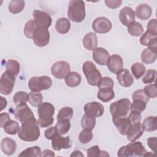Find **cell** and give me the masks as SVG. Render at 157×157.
I'll use <instances>...</instances> for the list:
<instances>
[{
    "label": "cell",
    "mask_w": 157,
    "mask_h": 157,
    "mask_svg": "<svg viewBox=\"0 0 157 157\" xmlns=\"http://www.w3.org/2000/svg\"><path fill=\"white\" fill-rule=\"evenodd\" d=\"M85 6L83 1H70L68 4L67 17L72 21L80 23L85 18Z\"/></svg>",
    "instance_id": "3957f363"
},
{
    "label": "cell",
    "mask_w": 157,
    "mask_h": 157,
    "mask_svg": "<svg viewBox=\"0 0 157 157\" xmlns=\"http://www.w3.org/2000/svg\"><path fill=\"white\" fill-rule=\"evenodd\" d=\"M144 91L149 98H155L157 96L156 84H149L145 86Z\"/></svg>",
    "instance_id": "681fc988"
},
{
    "label": "cell",
    "mask_w": 157,
    "mask_h": 157,
    "mask_svg": "<svg viewBox=\"0 0 157 157\" xmlns=\"http://www.w3.org/2000/svg\"><path fill=\"white\" fill-rule=\"evenodd\" d=\"M82 69L88 83L91 86H98L102 75L95 64L91 61H86L83 64Z\"/></svg>",
    "instance_id": "8992f818"
},
{
    "label": "cell",
    "mask_w": 157,
    "mask_h": 157,
    "mask_svg": "<svg viewBox=\"0 0 157 157\" xmlns=\"http://www.w3.org/2000/svg\"><path fill=\"white\" fill-rule=\"evenodd\" d=\"M28 99L29 94L27 93L25 91H18L14 94L13 101L17 105L21 104L26 103V102L28 101Z\"/></svg>",
    "instance_id": "b9f144b4"
},
{
    "label": "cell",
    "mask_w": 157,
    "mask_h": 157,
    "mask_svg": "<svg viewBox=\"0 0 157 157\" xmlns=\"http://www.w3.org/2000/svg\"><path fill=\"white\" fill-rule=\"evenodd\" d=\"M122 3L121 0H106L105 4L106 6L110 9H116L119 7Z\"/></svg>",
    "instance_id": "f5cc1de1"
},
{
    "label": "cell",
    "mask_w": 157,
    "mask_h": 157,
    "mask_svg": "<svg viewBox=\"0 0 157 157\" xmlns=\"http://www.w3.org/2000/svg\"><path fill=\"white\" fill-rule=\"evenodd\" d=\"M20 68V64L17 61L13 59H9L7 61L6 63V72L16 77L19 74Z\"/></svg>",
    "instance_id": "f546056e"
},
{
    "label": "cell",
    "mask_w": 157,
    "mask_h": 157,
    "mask_svg": "<svg viewBox=\"0 0 157 157\" xmlns=\"http://www.w3.org/2000/svg\"><path fill=\"white\" fill-rule=\"evenodd\" d=\"M15 82V77L4 72L1 77L0 93L4 95L10 94L13 88Z\"/></svg>",
    "instance_id": "9c48e42d"
},
{
    "label": "cell",
    "mask_w": 157,
    "mask_h": 157,
    "mask_svg": "<svg viewBox=\"0 0 157 157\" xmlns=\"http://www.w3.org/2000/svg\"><path fill=\"white\" fill-rule=\"evenodd\" d=\"M81 75L76 72H71L65 77V83L69 87L78 86L81 83Z\"/></svg>",
    "instance_id": "d4e9b609"
},
{
    "label": "cell",
    "mask_w": 157,
    "mask_h": 157,
    "mask_svg": "<svg viewBox=\"0 0 157 157\" xmlns=\"http://www.w3.org/2000/svg\"><path fill=\"white\" fill-rule=\"evenodd\" d=\"M119 19L123 25L128 26L135 21V12L131 7H124L120 11Z\"/></svg>",
    "instance_id": "e0dca14e"
},
{
    "label": "cell",
    "mask_w": 157,
    "mask_h": 157,
    "mask_svg": "<svg viewBox=\"0 0 157 157\" xmlns=\"http://www.w3.org/2000/svg\"><path fill=\"white\" fill-rule=\"evenodd\" d=\"M15 118L21 123H24L28 119L34 117L33 112L29 108L26 103L17 105L13 112Z\"/></svg>",
    "instance_id": "8fae6325"
},
{
    "label": "cell",
    "mask_w": 157,
    "mask_h": 157,
    "mask_svg": "<svg viewBox=\"0 0 157 157\" xmlns=\"http://www.w3.org/2000/svg\"><path fill=\"white\" fill-rule=\"evenodd\" d=\"M50 33L47 28L37 26L34 31L33 40L34 44L39 47L46 46L50 42Z\"/></svg>",
    "instance_id": "ba28073f"
},
{
    "label": "cell",
    "mask_w": 157,
    "mask_h": 157,
    "mask_svg": "<svg viewBox=\"0 0 157 157\" xmlns=\"http://www.w3.org/2000/svg\"><path fill=\"white\" fill-rule=\"evenodd\" d=\"M55 127L56 128L57 132L59 135H64L69 131L71 128L70 120H63L57 121V123L56 124Z\"/></svg>",
    "instance_id": "d6a6232c"
},
{
    "label": "cell",
    "mask_w": 157,
    "mask_h": 157,
    "mask_svg": "<svg viewBox=\"0 0 157 157\" xmlns=\"http://www.w3.org/2000/svg\"><path fill=\"white\" fill-rule=\"evenodd\" d=\"M157 34H155L148 30L146 31V32L142 35V36L140 38V43L145 46H148L150 42L154 38L156 37Z\"/></svg>",
    "instance_id": "f6af8a7d"
},
{
    "label": "cell",
    "mask_w": 157,
    "mask_h": 157,
    "mask_svg": "<svg viewBox=\"0 0 157 157\" xmlns=\"http://www.w3.org/2000/svg\"><path fill=\"white\" fill-rule=\"evenodd\" d=\"M82 44L86 49L88 50H94L98 45L96 34L92 32L87 33L83 39Z\"/></svg>",
    "instance_id": "603a6c76"
},
{
    "label": "cell",
    "mask_w": 157,
    "mask_h": 157,
    "mask_svg": "<svg viewBox=\"0 0 157 157\" xmlns=\"http://www.w3.org/2000/svg\"><path fill=\"white\" fill-rule=\"evenodd\" d=\"M70 156H71V157H72V156H77V157H78V156H82V157L84 156L83 155L82 153V152H81L80 151H78V150H75V151H74Z\"/></svg>",
    "instance_id": "94428289"
},
{
    "label": "cell",
    "mask_w": 157,
    "mask_h": 157,
    "mask_svg": "<svg viewBox=\"0 0 157 157\" xmlns=\"http://www.w3.org/2000/svg\"><path fill=\"white\" fill-rule=\"evenodd\" d=\"M55 153L50 150H45L42 152L41 156H55Z\"/></svg>",
    "instance_id": "680465c9"
},
{
    "label": "cell",
    "mask_w": 157,
    "mask_h": 157,
    "mask_svg": "<svg viewBox=\"0 0 157 157\" xmlns=\"http://www.w3.org/2000/svg\"><path fill=\"white\" fill-rule=\"evenodd\" d=\"M1 99V110H2L7 105V101L6 99H4L3 97H0Z\"/></svg>",
    "instance_id": "91938a15"
},
{
    "label": "cell",
    "mask_w": 157,
    "mask_h": 157,
    "mask_svg": "<svg viewBox=\"0 0 157 157\" xmlns=\"http://www.w3.org/2000/svg\"><path fill=\"white\" fill-rule=\"evenodd\" d=\"M37 26L34 20L28 21L24 27V34L25 36L29 39H33L34 31Z\"/></svg>",
    "instance_id": "74e56055"
},
{
    "label": "cell",
    "mask_w": 157,
    "mask_h": 157,
    "mask_svg": "<svg viewBox=\"0 0 157 157\" xmlns=\"http://www.w3.org/2000/svg\"><path fill=\"white\" fill-rule=\"evenodd\" d=\"M84 111L85 114L96 118L101 117L103 115L104 108L101 103L93 101L86 103L84 105Z\"/></svg>",
    "instance_id": "5bb4252c"
},
{
    "label": "cell",
    "mask_w": 157,
    "mask_h": 157,
    "mask_svg": "<svg viewBox=\"0 0 157 157\" xmlns=\"http://www.w3.org/2000/svg\"><path fill=\"white\" fill-rule=\"evenodd\" d=\"M57 134L58 133L57 132L55 126H52L47 128L44 132L45 137H46V139L49 140H52Z\"/></svg>",
    "instance_id": "816d5d0a"
},
{
    "label": "cell",
    "mask_w": 157,
    "mask_h": 157,
    "mask_svg": "<svg viewBox=\"0 0 157 157\" xmlns=\"http://www.w3.org/2000/svg\"><path fill=\"white\" fill-rule=\"evenodd\" d=\"M1 148L4 154L12 155L17 149V144L12 139L6 137L1 140Z\"/></svg>",
    "instance_id": "44dd1931"
},
{
    "label": "cell",
    "mask_w": 157,
    "mask_h": 157,
    "mask_svg": "<svg viewBox=\"0 0 157 157\" xmlns=\"http://www.w3.org/2000/svg\"><path fill=\"white\" fill-rule=\"evenodd\" d=\"M147 152L140 142H131L127 145L121 147L118 151L117 155L120 157L144 156Z\"/></svg>",
    "instance_id": "5b68a950"
},
{
    "label": "cell",
    "mask_w": 157,
    "mask_h": 157,
    "mask_svg": "<svg viewBox=\"0 0 157 157\" xmlns=\"http://www.w3.org/2000/svg\"><path fill=\"white\" fill-rule=\"evenodd\" d=\"M73 115V109L70 107H64L61 108L58 115H57V121L68 120H71Z\"/></svg>",
    "instance_id": "d590c367"
},
{
    "label": "cell",
    "mask_w": 157,
    "mask_h": 157,
    "mask_svg": "<svg viewBox=\"0 0 157 157\" xmlns=\"http://www.w3.org/2000/svg\"><path fill=\"white\" fill-rule=\"evenodd\" d=\"M96 118L85 114L81 120V125L83 129L92 130L96 125Z\"/></svg>",
    "instance_id": "836d02e7"
},
{
    "label": "cell",
    "mask_w": 157,
    "mask_h": 157,
    "mask_svg": "<svg viewBox=\"0 0 157 157\" xmlns=\"http://www.w3.org/2000/svg\"><path fill=\"white\" fill-rule=\"evenodd\" d=\"M87 156L98 157V156H109V155L103 150H101L98 145H94L87 150Z\"/></svg>",
    "instance_id": "60d3db41"
},
{
    "label": "cell",
    "mask_w": 157,
    "mask_h": 157,
    "mask_svg": "<svg viewBox=\"0 0 157 157\" xmlns=\"http://www.w3.org/2000/svg\"><path fill=\"white\" fill-rule=\"evenodd\" d=\"M147 104V103H146L145 102L142 100H139V99L133 100L132 104H131V109L141 113L145 109Z\"/></svg>",
    "instance_id": "bcb514c9"
},
{
    "label": "cell",
    "mask_w": 157,
    "mask_h": 157,
    "mask_svg": "<svg viewBox=\"0 0 157 157\" xmlns=\"http://www.w3.org/2000/svg\"><path fill=\"white\" fill-rule=\"evenodd\" d=\"M33 16L38 26L48 29L51 26L52 18L47 12L39 10H34L33 12Z\"/></svg>",
    "instance_id": "4fadbf2b"
},
{
    "label": "cell",
    "mask_w": 157,
    "mask_h": 157,
    "mask_svg": "<svg viewBox=\"0 0 157 157\" xmlns=\"http://www.w3.org/2000/svg\"><path fill=\"white\" fill-rule=\"evenodd\" d=\"M42 151L40 148L37 146L28 148L23 150L18 156H31V157H39L41 156Z\"/></svg>",
    "instance_id": "8d00e7d4"
},
{
    "label": "cell",
    "mask_w": 157,
    "mask_h": 157,
    "mask_svg": "<svg viewBox=\"0 0 157 157\" xmlns=\"http://www.w3.org/2000/svg\"><path fill=\"white\" fill-rule=\"evenodd\" d=\"M93 139V133L91 130L88 129H83L78 136L79 141L83 144L90 142Z\"/></svg>",
    "instance_id": "7bdbcfd3"
},
{
    "label": "cell",
    "mask_w": 157,
    "mask_h": 157,
    "mask_svg": "<svg viewBox=\"0 0 157 157\" xmlns=\"http://www.w3.org/2000/svg\"><path fill=\"white\" fill-rule=\"evenodd\" d=\"M114 86V83L113 80L108 77H104L101 78L99 85H98V88H113Z\"/></svg>",
    "instance_id": "c3c4849f"
},
{
    "label": "cell",
    "mask_w": 157,
    "mask_h": 157,
    "mask_svg": "<svg viewBox=\"0 0 157 157\" xmlns=\"http://www.w3.org/2000/svg\"><path fill=\"white\" fill-rule=\"evenodd\" d=\"M131 102L127 98H123L112 103L110 105V112L112 121L126 117L131 110Z\"/></svg>",
    "instance_id": "277c9868"
},
{
    "label": "cell",
    "mask_w": 157,
    "mask_h": 157,
    "mask_svg": "<svg viewBox=\"0 0 157 157\" xmlns=\"http://www.w3.org/2000/svg\"><path fill=\"white\" fill-rule=\"evenodd\" d=\"M157 57V52L151 50L148 47L144 49L141 53V60L143 63L150 64L154 63Z\"/></svg>",
    "instance_id": "4316f807"
},
{
    "label": "cell",
    "mask_w": 157,
    "mask_h": 157,
    "mask_svg": "<svg viewBox=\"0 0 157 157\" xmlns=\"http://www.w3.org/2000/svg\"><path fill=\"white\" fill-rule=\"evenodd\" d=\"M120 133L122 135H126L132 124L128 117H123L113 121Z\"/></svg>",
    "instance_id": "7402d4cb"
},
{
    "label": "cell",
    "mask_w": 157,
    "mask_h": 157,
    "mask_svg": "<svg viewBox=\"0 0 157 157\" xmlns=\"http://www.w3.org/2000/svg\"><path fill=\"white\" fill-rule=\"evenodd\" d=\"M144 75L142 78V80L144 83L147 84L154 82L156 78V71L155 69H148L145 72Z\"/></svg>",
    "instance_id": "ee69618b"
},
{
    "label": "cell",
    "mask_w": 157,
    "mask_h": 157,
    "mask_svg": "<svg viewBox=\"0 0 157 157\" xmlns=\"http://www.w3.org/2000/svg\"><path fill=\"white\" fill-rule=\"evenodd\" d=\"M143 133L144 129L140 123L132 124L126 134L127 139L130 142H134L139 139Z\"/></svg>",
    "instance_id": "ffe728a7"
},
{
    "label": "cell",
    "mask_w": 157,
    "mask_h": 157,
    "mask_svg": "<svg viewBox=\"0 0 157 157\" xmlns=\"http://www.w3.org/2000/svg\"><path fill=\"white\" fill-rule=\"evenodd\" d=\"M10 116L7 113H1L0 115V126L4 128L5 124L10 120Z\"/></svg>",
    "instance_id": "9f6ffc18"
},
{
    "label": "cell",
    "mask_w": 157,
    "mask_h": 157,
    "mask_svg": "<svg viewBox=\"0 0 157 157\" xmlns=\"http://www.w3.org/2000/svg\"><path fill=\"white\" fill-rule=\"evenodd\" d=\"M152 13L151 8L147 4H140L136 9V14L138 18L146 20L148 19Z\"/></svg>",
    "instance_id": "cb8c5ba5"
},
{
    "label": "cell",
    "mask_w": 157,
    "mask_h": 157,
    "mask_svg": "<svg viewBox=\"0 0 157 157\" xmlns=\"http://www.w3.org/2000/svg\"><path fill=\"white\" fill-rule=\"evenodd\" d=\"M132 98L133 100L139 99V100L144 101L146 103H148V102L150 100V98L146 94L144 90H137L135 91L132 93Z\"/></svg>",
    "instance_id": "7dc6e473"
},
{
    "label": "cell",
    "mask_w": 157,
    "mask_h": 157,
    "mask_svg": "<svg viewBox=\"0 0 157 157\" xmlns=\"http://www.w3.org/2000/svg\"><path fill=\"white\" fill-rule=\"evenodd\" d=\"M52 146L54 150L59 151L61 149L71 148L72 146V142L69 136L62 137L61 135L57 134L52 139Z\"/></svg>",
    "instance_id": "9a60e30c"
},
{
    "label": "cell",
    "mask_w": 157,
    "mask_h": 157,
    "mask_svg": "<svg viewBox=\"0 0 157 157\" xmlns=\"http://www.w3.org/2000/svg\"><path fill=\"white\" fill-rule=\"evenodd\" d=\"M98 98L104 102H107L112 100L115 96L113 88H100L97 94Z\"/></svg>",
    "instance_id": "484cf974"
},
{
    "label": "cell",
    "mask_w": 157,
    "mask_h": 157,
    "mask_svg": "<svg viewBox=\"0 0 157 157\" xmlns=\"http://www.w3.org/2000/svg\"><path fill=\"white\" fill-rule=\"evenodd\" d=\"M128 31L131 36L137 37L143 34L144 28L140 23L134 21L128 26Z\"/></svg>",
    "instance_id": "4dcf8cb0"
},
{
    "label": "cell",
    "mask_w": 157,
    "mask_h": 157,
    "mask_svg": "<svg viewBox=\"0 0 157 157\" xmlns=\"http://www.w3.org/2000/svg\"><path fill=\"white\" fill-rule=\"evenodd\" d=\"M71 72L69 64L64 61H57L54 63L51 67L52 74L56 78L63 79Z\"/></svg>",
    "instance_id": "30bf717a"
},
{
    "label": "cell",
    "mask_w": 157,
    "mask_h": 157,
    "mask_svg": "<svg viewBox=\"0 0 157 157\" xmlns=\"http://www.w3.org/2000/svg\"><path fill=\"white\" fill-rule=\"evenodd\" d=\"M144 131L147 132H152L157 129L156 117L150 116L145 118L142 124Z\"/></svg>",
    "instance_id": "f1b7e54d"
},
{
    "label": "cell",
    "mask_w": 157,
    "mask_h": 157,
    "mask_svg": "<svg viewBox=\"0 0 157 157\" xmlns=\"http://www.w3.org/2000/svg\"><path fill=\"white\" fill-rule=\"evenodd\" d=\"M4 131L8 134L10 135H15L17 133L18 128H19V124L17 121L14 120H10L4 126Z\"/></svg>",
    "instance_id": "ab89813d"
},
{
    "label": "cell",
    "mask_w": 157,
    "mask_h": 157,
    "mask_svg": "<svg viewBox=\"0 0 157 157\" xmlns=\"http://www.w3.org/2000/svg\"><path fill=\"white\" fill-rule=\"evenodd\" d=\"M109 56V52L102 47H96L93 52V59L99 65H105Z\"/></svg>",
    "instance_id": "d6986e66"
},
{
    "label": "cell",
    "mask_w": 157,
    "mask_h": 157,
    "mask_svg": "<svg viewBox=\"0 0 157 157\" xmlns=\"http://www.w3.org/2000/svg\"><path fill=\"white\" fill-rule=\"evenodd\" d=\"M141 113L136 111V110H131L128 118L129 119L131 124H135V123H140L141 121Z\"/></svg>",
    "instance_id": "f907efd6"
},
{
    "label": "cell",
    "mask_w": 157,
    "mask_h": 157,
    "mask_svg": "<svg viewBox=\"0 0 157 157\" xmlns=\"http://www.w3.org/2000/svg\"><path fill=\"white\" fill-rule=\"evenodd\" d=\"M112 26L111 21L104 17L96 18L92 24L93 30L96 33L100 34H105L109 32L112 28Z\"/></svg>",
    "instance_id": "7c38bea8"
},
{
    "label": "cell",
    "mask_w": 157,
    "mask_h": 157,
    "mask_svg": "<svg viewBox=\"0 0 157 157\" xmlns=\"http://www.w3.org/2000/svg\"><path fill=\"white\" fill-rule=\"evenodd\" d=\"M25 5V2L23 0H13L9 4V10L13 14H17L21 12Z\"/></svg>",
    "instance_id": "1f68e13d"
},
{
    "label": "cell",
    "mask_w": 157,
    "mask_h": 157,
    "mask_svg": "<svg viewBox=\"0 0 157 157\" xmlns=\"http://www.w3.org/2000/svg\"><path fill=\"white\" fill-rule=\"evenodd\" d=\"M106 64L108 69L111 72L117 74L123 69V59L118 55H112V56H109Z\"/></svg>",
    "instance_id": "2e32d148"
},
{
    "label": "cell",
    "mask_w": 157,
    "mask_h": 157,
    "mask_svg": "<svg viewBox=\"0 0 157 157\" xmlns=\"http://www.w3.org/2000/svg\"><path fill=\"white\" fill-rule=\"evenodd\" d=\"M17 134L18 137L23 141L33 142L37 140L40 134L37 120L33 117L21 123Z\"/></svg>",
    "instance_id": "6da1fadb"
},
{
    "label": "cell",
    "mask_w": 157,
    "mask_h": 157,
    "mask_svg": "<svg viewBox=\"0 0 157 157\" xmlns=\"http://www.w3.org/2000/svg\"><path fill=\"white\" fill-rule=\"evenodd\" d=\"M147 30L157 34V26H156V19H151L150 20L147 25Z\"/></svg>",
    "instance_id": "db71d44e"
},
{
    "label": "cell",
    "mask_w": 157,
    "mask_h": 157,
    "mask_svg": "<svg viewBox=\"0 0 157 157\" xmlns=\"http://www.w3.org/2000/svg\"><path fill=\"white\" fill-rule=\"evenodd\" d=\"M148 48L151 50L157 52V37L153 39L148 45Z\"/></svg>",
    "instance_id": "6f0895ef"
},
{
    "label": "cell",
    "mask_w": 157,
    "mask_h": 157,
    "mask_svg": "<svg viewBox=\"0 0 157 157\" xmlns=\"http://www.w3.org/2000/svg\"><path fill=\"white\" fill-rule=\"evenodd\" d=\"M52 85L50 77L44 76H34L31 77L28 82V87L32 91L40 92L42 90L49 89Z\"/></svg>",
    "instance_id": "52a82bcc"
},
{
    "label": "cell",
    "mask_w": 157,
    "mask_h": 157,
    "mask_svg": "<svg viewBox=\"0 0 157 157\" xmlns=\"http://www.w3.org/2000/svg\"><path fill=\"white\" fill-rule=\"evenodd\" d=\"M118 83L123 87H129L134 83V78L128 69H122L117 74Z\"/></svg>",
    "instance_id": "ac0fdd59"
},
{
    "label": "cell",
    "mask_w": 157,
    "mask_h": 157,
    "mask_svg": "<svg viewBox=\"0 0 157 157\" xmlns=\"http://www.w3.org/2000/svg\"><path fill=\"white\" fill-rule=\"evenodd\" d=\"M157 139L156 137H149L147 139V144L150 148L153 151L154 153L156 152V148H157Z\"/></svg>",
    "instance_id": "11a10c76"
},
{
    "label": "cell",
    "mask_w": 157,
    "mask_h": 157,
    "mask_svg": "<svg viewBox=\"0 0 157 157\" xmlns=\"http://www.w3.org/2000/svg\"><path fill=\"white\" fill-rule=\"evenodd\" d=\"M131 71L136 78H140L145 72V66L140 63H135L131 66Z\"/></svg>",
    "instance_id": "f35d334b"
},
{
    "label": "cell",
    "mask_w": 157,
    "mask_h": 157,
    "mask_svg": "<svg viewBox=\"0 0 157 157\" xmlns=\"http://www.w3.org/2000/svg\"><path fill=\"white\" fill-rule=\"evenodd\" d=\"M42 94L38 91H31L29 93V103L34 106L38 107L40 104L42 103Z\"/></svg>",
    "instance_id": "e575fe53"
},
{
    "label": "cell",
    "mask_w": 157,
    "mask_h": 157,
    "mask_svg": "<svg viewBox=\"0 0 157 157\" xmlns=\"http://www.w3.org/2000/svg\"><path fill=\"white\" fill-rule=\"evenodd\" d=\"M71 23L66 18H60L57 20L55 28L59 34H66L70 29Z\"/></svg>",
    "instance_id": "83f0119b"
},
{
    "label": "cell",
    "mask_w": 157,
    "mask_h": 157,
    "mask_svg": "<svg viewBox=\"0 0 157 157\" xmlns=\"http://www.w3.org/2000/svg\"><path fill=\"white\" fill-rule=\"evenodd\" d=\"M54 105L49 102H44L38 106L37 121L42 128H47L51 126L54 121L53 115L55 113Z\"/></svg>",
    "instance_id": "7a4b0ae2"
}]
</instances>
